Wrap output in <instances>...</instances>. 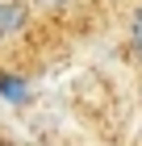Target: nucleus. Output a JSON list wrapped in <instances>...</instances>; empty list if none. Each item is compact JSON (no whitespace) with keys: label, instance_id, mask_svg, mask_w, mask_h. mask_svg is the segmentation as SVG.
Returning a JSON list of instances; mask_svg holds the SVG:
<instances>
[{"label":"nucleus","instance_id":"7ed1b4c3","mask_svg":"<svg viewBox=\"0 0 142 146\" xmlns=\"http://www.w3.org/2000/svg\"><path fill=\"white\" fill-rule=\"evenodd\" d=\"M67 0H29V9H38V13H55V9H63Z\"/></svg>","mask_w":142,"mask_h":146},{"label":"nucleus","instance_id":"f257e3e1","mask_svg":"<svg viewBox=\"0 0 142 146\" xmlns=\"http://www.w3.org/2000/svg\"><path fill=\"white\" fill-rule=\"evenodd\" d=\"M33 9H29V0H0V34L9 38V34H21L25 25H29Z\"/></svg>","mask_w":142,"mask_h":146},{"label":"nucleus","instance_id":"20e7f679","mask_svg":"<svg viewBox=\"0 0 142 146\" xmlns=\"http://www.w3.org/2000/svg\"><path fill=\"white\" fill-rule=\"evenodd\" d=\"M0 46H4V34H0Z\"/></svg>","mask_w":142,"mask_h":146},{"label":"nucleus","instance_id":"f03ea898","mask_svg":"<svg viewBox=\"0 0 142 146\" xmlns=\"http://www.w3.org/2000/svg\"><path fill=\"white\" fill-rule=\"evenodd\" d=\"M130 42H134V50L142 54V4L134 9V17H130Z\"/></svg>","mask_w":142,"mask_h":146}]
</instances>
